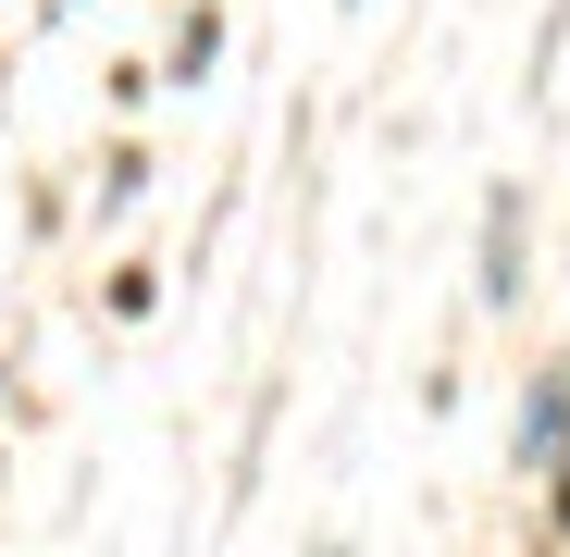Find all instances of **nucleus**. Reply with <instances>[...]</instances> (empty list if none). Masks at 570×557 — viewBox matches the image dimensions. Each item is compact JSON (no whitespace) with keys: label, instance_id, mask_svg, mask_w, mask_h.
Wrapping results in <instances>:
<instances>
[{"label":"nucleus","instance_id":"f03ea898","mask_svg":"<svg viewBox=\"0 0 570 557\" xmlns=\"http://www.w3.org/2000/svg\"><path fill=\"white\" fill-rule=\"evenodd\" d=\"M212 50H224V26H212V13H186V38H174V74L199 87V74H212Z\"/></svg>","mask_w":570,"mask_h":557},{"label":"nucleus","instance_id":"f257e3e1","mask_svg":"<svg viewBox=\"0 0 570 557\" xmlns=\"http://www.w3.org/2000/svg\"><path fill=\"white\" fill-rule=\"evenodd\" d=\"M558 446H570V385H533L521 397V471H546Z\"/></svg>","mask_w":570,"mask_h":557}]
</instances>
